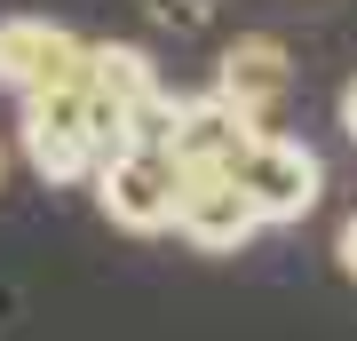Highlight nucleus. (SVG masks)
<instances>
[{
  "label": "nucleus",
  "instance_id": "2",
  "mask_svg": "<svg viewBox=\"0 0 357 341\" xmlns=\"http://www.w3.org/2000/svg\"><path fill=\"white\" fill-rule=\"evenodd\" d=\"M88 48L72 24L48 16H0V88L16 96H48V88H88Z\"/></svg>",
  "mask_w": 357,
  "mask_h": 341
},
{
  "label": "nucleus",
  "instance_id": "11",
  "mask_svg": "<svg viewBox=\"0 0 357 341\" xmlns=\"http://www.w3.org/2000/svg\"><path fill=\"white\" fill-rule=\"evenodd\" d=\"M342 127H349V143H357V79L342 88Z\"/></svg>",
  "mask_w": 357,
  "mask_h": 341
},
{
  "label": "nucleus",
  "instance_id": "8",
  "mask_svg": "<svg viewBox=\"0 0 357 341\" xmlns=\"http://www.w3.org/2000/svg\"><path fill=\"white\" fill-rule=\"evenodd\" d=\"M88 88L112 96L128 119H135L151 96H167V88H159V63L143 56V48H128V40H96V48H88Z\"/></svg>",
  "mask_w": 357,
  "mask_h": 341
},
{
  "label": "nucleus",
  "instance_id": "3",
  "mask_svg": "<svg viewBox=\"0 0 357 341\" xmlns=\"http://www.w3.org/2000/svg\"><path fill=\"white\" fill-rule=\"evenodd\" d=\"M24 159L40 167L48 183H79L96 175V135H88V88H48V96H24Z\"/></svg>",
  "mask_w": 357,
  "mask_h": 341
},
{
  "label": "nucleus",
  "instance_id": "5",
  "mask_svg": "<svg viewBox=\"0 0 357 341\" xmlns=\"http://www.w3.org/2000/svg\"><path fill=\"white\" fill-rule=\"evenodd\" d=\"M270 135L262 119H246L238 103H222V96H191L175 112V143L167 151L183 159V175H238L246 167V151Z\"/></svg>",
  "mask_w": 357,
  "mask_h": 341
},
{
  "label": "nucleus",
  "instance_id": "4",
  "mask_svg": "<svg viewBox=\"0 0 357 341\" xmlns=\"http://www.w3.org/2000/svg\"><path fill=\"white\" fill-rule=\"evenodd\" d=\"M238 190L255 199L262 222H302L310 206H318V190H326V167H318V151H310V143L262 135L255 151H246V167H238Z\"/></svg>",
  "mask_w": 357,
  "mask_h": 341
},
{
  "label": "nucleus",
  "instance_id": "10",
  "mask_svg": "<svg viewBox=\"0 0 357 341\" xmlns=\"http://www.w3.org/2000/svg\"><path fill=\"white\" fill-rule=\"evenodd\" d=\"M333 254H342V278H357V215L342 222V238H333Z\"/></svg>",
  "mask_w": 357,
  "mask_h": 341
},
{
  "label": "nucleus",
  "instance_id": "6",
  "mask_svg": "<svg viewBox=\"0 0 357 341\" xmlns=\"http://www.w3.org/2000/svg\"><path fill=\"white\" fill-rule=\"evenodd\" d=\"M175 230H183L199 254H238V246L262 230V215H255V199L238 190V175H183Z\"/></svg>",
  "mask_w": 357,
  "mask_h": 341
},
{
  "label": "nucleus",
  "instance_id": "12",
  "mask_svg": "<svg viewBox=\"0 0 357 341\" xmlns=\"http://www.w3.org/2000/svg\"><path fill=\"white\" fill-rule=\"evenodd\" d=\"M0 183H8V151H0Z\"/></svg>",
  "mask_w": 357,
  "mask_h": 341
},
{
  "label": "nucleus",
  "instance_id": "7",
  "mask_svg": "<svg viewBox=\"0 0 357 341\" xmlns=\"http://www.w3.org/2000/svg\"><path fill=\"white\" fill-rule=\"evenodd\" d=\"M286 88H294V63H286V48H278L270 32L230 40L222 63H215V96H222V103H238V112H246V119H262V127H270V112L286 103Z\"/></svg>",
  "mask_w": 357,
  "mask_h": 341
},
{
  "label": "nucleus",
  "instance_id": "1",
  "mask_svg": "<svg viewBox=\"0 0 357 341\" xmlns=\"http://www.w3.org/2000/svg\"><path fill=\"white\" fill-rule=\"evenodd\" d=\"M96 206H103L119 230H135V238L175 230V206H183V159H175V151H151V143H135V151L103 159V167H96Z\"/></svg>",
  "mask_w": 357,
  "mask_h": 341
},
{
  "label": "nucleus",
  "instance_id": "9",
  "mask_svg": "<svg viewBox=\"0 0 357 341\" xmlns=\"http://www.w3.org/2000/svg\"><path fill=\"white\" fill-rule=\"evenodd\" d=\"M143 16H151L159 32H199L206 16H215V0H143Z\"/></svg>",
  "mask_w": 357,
  "mask_h": 341
}]
</instances>
